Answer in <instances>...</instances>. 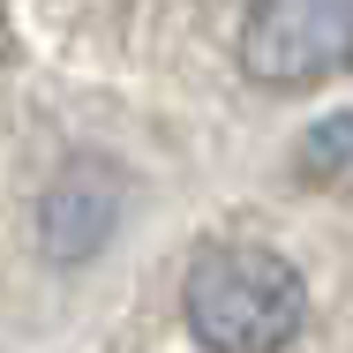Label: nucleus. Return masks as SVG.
<instances>
[{
	"mask_svg": "<svg viewBox=\"0 0 353 353\" xmlns=\"http://www.w3.org/2000/svg\"><path fill=\"white\" fill-rule=\"evenodd\" d=\"M241 68L263 90H308L353 68V0H256L241 23Z\"/></svg>",
	"mask_w": 353,
	"mask_h": 353,
	"instance_id": "f03ea898",
	"label": "nucleus"
},
{
	"mask_svg": "<svg viewBox=\"0 0 353 353\" xmlns=\"http://www.w3.org/2000/svg\"><path fill=\"white\" fill-rule=\"evenodd\" d=\"M181 308L211 353H285L308 323V285L263 241H211L188 263Z\"/></svg>",
	"mask_w": 353,
	"mask_h": 353,
	"instance_id": "f257e3e1",
	"label": "nucleus"
},
{
	"mask_svg": "<svg viewBox=\"0 0 353 353\" xmlns=\"http://www.w3.org/2000/svg\"><path fill=\"white\" fill-rule=\"evenodd\" d=\"M113 218H121V181L98 158H75L38 203V248L53 263H90L113 241Z\"/></svg>",
	"mask_w": 353,
	"mask_h": 353,
	"instance_id": "7ed1b4c3",
	"label": "nucleus"
},
{
	"mask_svg": "<svg viewBox=\"0 0 353 353\" xmlns=\"http://www.w3.org/2000/svg\"><path fill=\"white\" fill-rule=\"evenodd\" d=\"M293 173L308 181V188H353V113H331V121H316L301 150H293Z\"/></svg>",
	"mask_w": 353,
	"mask_h": 353,
	"instance_id": "20e7f679",
	"label": "nucleus"
}]
</instances>
